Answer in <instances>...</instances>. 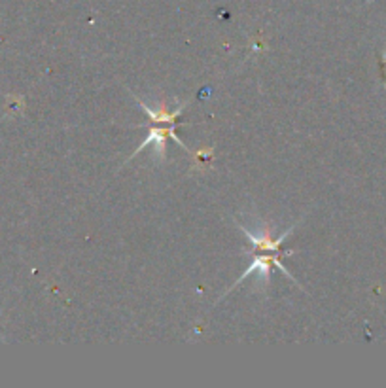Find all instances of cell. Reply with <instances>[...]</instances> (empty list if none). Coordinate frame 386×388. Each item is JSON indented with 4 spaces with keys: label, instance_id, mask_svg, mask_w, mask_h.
<instances>
[{
    "label": "cell",
    "instance_id": "obj_2",
    "mask_svg": "<svg viewBox=\"0 0 386 388\" xmlns=\"http://www.w3.org/2000/svg\"><path fill=\"white\" fill-rule=\"evenodd\" d=\"M175 131H177V127L175 126L167 127V129H150V131H148V137H146V140L142 142V146H138L137 151H135L133 156L140 154V151L144 150L146 146H150V144H156L157 151H159V156H165V142H167V138H172L178 146H182L184 150H188V146H184V142L180 140V138H178V135Z\"/></svg>",
    "mask_w": 386,
    "mask_h": 388
},
{
    "label": "cell",
    "instance_id": "obj_5",
    "mask_svg": "<svg viewBox=\"0 0 386 388\" xmlns=\"http://www.w3.org/2000/svg\"><path fill=\"white\" fill-rule=\"evenodd\" d=\"M212 156H214V150L209 148V150H203V151H197L195 154V165H203V167H209L210 161H212Z\"/></svg>",
    "mask_w": 386,
    "mask_h": 388
},
{
    "label": "cell",
    "instance_id": "obj_3",
    "mask_svg": "<svg viewBox=\"0 0 386 388\" xmlns=\"http://www.w3.org/2000/svg\"><path fill=\"white\" fill-rule=\"evenodd\" d=\"M242 231L246 233V237H248L250 243L254 244V248L258 252H271V254H282V252H281V244L284 243V239L288 237L290 233L294 231V227H290V230L286 231L284 235H281V237L276 239V241H271V237H267V235H265V237L254 235V233H250V231L244 230V227H242Z\"/></svg>",
    "mask_w": 386,
    "mask_h": 388
},
{
    "label": "cell",
    "instance_id": "obj_1",
    "mask_svg": "<svg viewBox=\"0 0 386 388\" xmlns=\"http://www.w3.org/2000/svg\"><path fill=\"white\" fill-rule=\"evenodd\" d=\"M279 256H281V254H271V256H258V258H254V262H252V265H250L248 269H246V273H244V275L239 276V281H237V283L233 284V286H231V290L235 288V286H239V284H241L242 281L246 278V276L252 275V273H262L263 281H267L269 273H271V265H275V267H279V269H281L282 273H284V275L290 276V278L294 281V276L290 275L288 271H286V267H284V263H282L281 260H279ZM294 283H295V281H294ZM231 290H230V292H231Z\"/></svg>",
    "mask_w": 386,
    "mask_h": 388
},
{
    "label": "cell",
    "instance_id": "obj_4",
    "mask_svg": "<svg viewBox=\"0 0 386 388\" xmlns=\"http://www.w3.org/2000/svg\"><path fill=\"white\" fill-rule=\"evenodd\" d=\"M138 103H140V106L144 108L146 116L150 118V121H156V124H170V126H177V119L184 108V106H180V108H177L175 112L170 114L167 112V110H157V112H154L151 108H148V106L144 105V100H138Z\"/></svg>",
    "mask_w": 386,
    "mask_h": 388
}]
</instances>
